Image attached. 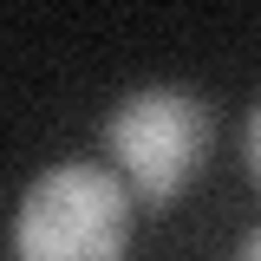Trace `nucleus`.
Instances as JSON below:
<instances>
[{
	"label": "nucleus",
	"instance_id": "f257e3e1",
	"mask_svg": "<svg viewBox=\"0 0 261 261\" xmlns=\"http://www.w3.org/2000/svg\"><path fill=\"white\" fill-rule=\"evenodd\" d=\"M216 118L183 85H144L105 118V157L118 163V183L137 209H163L190 190L209 163Z\"/></svg>",
	"mask_w": 261,
	"mask_h": 261
},
{
	"label": "nucleus",
	"instance_id": "f03ea898",
	"mask_svg": "<svg viewBox=\"0 0 261 261\" xmlns=\"http://www.w3.org/2000/svg\"><path fill=\"white\" fill-rule=\"evenodd\" d=\"M130 248V190L118 170L53 163L13 209V261H124Z\"/></svg>",
	"mask_w": 261,
	"mask_h": 261
},
{
	"label": "nucleus",
	"instance_id": "7ed1b4c3",
	"mask_svg": "<svg viewBox=\"0 0 261 261\" xmlns=\"http://www.w3.org/2000/svg\"><path fill=\"white\" fill-rule=\"evenodd\" d=\"M242 150H248V176L261 183V105L248 111V137H242Z\"/></svg>",
	"mask_w": 261,
	"mask_h": 261
},
{
	"label": "nucleus",
	"instance_id": "20e7f679",
	"mask_svg": "<svg viewBox=\"0 0 261 261\" xmlns=\"http://www.w3.org/2000/svg\"><path fill=\"white\" fill-rule=\"evenodd\" d=\"M235 261H261V228L248 235V242H242V255H235Z\"/></svg>",
	"mask_w": 261,
	"mask_h": 261
}]
</instances>
